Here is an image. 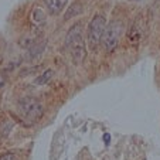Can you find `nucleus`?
Wrapping results in <instances>:
<instances>
[{"label": "nucleus", "mask_w": 160, "mask_h": 160, "mask_svg": "<svg viewBox=\"0 0 160 160\" xmlns=\"http://www.w3.org/2000/svg\"><path fill=\"white\" fill-rule=\"evenodd\" d=\"M4 79H6V78H4L3 75H0V88H2L4 84H6V81H4Z\"/></svg>", "instance_id": "obj_13"}, {"label": "nucleus", "mask_w": 160, "mask_h": 160, "mask_svg": "<svg viewBox=\"0 0 160 160\" xmlns=\"http://www.w3.org/2000/svg\"><path fill=\"white\" fill-rule=\"evenodd\" d=\"M128 37H129V40L132 42H138V41H139L140 37H142V28H140V24L133 23L132 27H130V30H129Z\"/></svg>", "instance_id": "obj_8"}, {"label": "nucleus", "mask_w": 160, "mask_h": 160, "mask_svg": "<svg viewBox=\"0 0 160 160\" xmlns=\"http://www.w3.org/2000/svg\"><path fill=\"white\" fill-rule=\"evenodd\" d=\"M52 75H54V71H52V70H47V71H44V72H42L41 75H38V77L36 78L34 84H36V85H45L47 82L51 81Z\"/></svg>", "instance_id": "obj_10"}, {"label": "nucleus", "mask_w": 160, "mask_h": 160, "mask_svg": "<svg viewBox=\"0 0 160 160\" xmlns=\"http://www.w3.org/2000/svg\"><path fill=\"white\" fill-rule=\"evenodd\" d=\"M31 17H33V21L36 26H42L45 21V13L40 7H34L33 13H31Z\"/></svg>", "instance_id": "obj_9"}, {"label": "nucleus", "mask_w": 160, "mask_h": 160, "mask_svg": "<svg viewBox=\"0 0 160 160\" xmlns=\"http://www.w3.org/2000/svg\"><path fill=\"white\" fill-rule=\"evenodd\" d=\"M121 36H122V24L119 21H112V23L106 24L105 33H103L102 37V44L106 51L111 52L118 47Z\"/></svg>", "instance_id": "obj_4"}, {"label": "nucleus", "mask_w": 160, "mask_h": 160, "mask_svg": "<svg viewBox=\"0 0 160 160\" xmlns=\"http://www.w3.org/2000/svg\"><path fill=\"white\" fill-rule=\"evenodd\" d=\"M18 112L27 123H34L44 115V106L36 98L26 97L18 101Z\"/></svg>", "instance_id": "obj_3"}, {"label": "nucleus", "mask_w": 160, "mask_h": 160, "mask_svg": "<svg viewBox=\"0 0 160 160\" xmlns=\"http://www.w3.org/2000/svg\"><path fill=\"white\" fill-rule=\"evenodd\" d=\"M106 28V17L101 13L92 17V20L89 21L87 28V41H88V47H89L92 51H97L99 44L102 42V37L105 33Z\"/></svg>", "instance_id": "obj_2"}, {"label": "nucleus", "mask_w": 160, "mask_h": 160, "mask_svg": "<svg viewBox=\"0 0 160 160\" xmlns=\"http://www.w3.org/2000/svg\"><path fill=\"white\" fill-rule=\"evenodd\" d=\"M103 138H105V142H106V143H109V138H111V136H109L108 133H105V136H103Z\"/></svg>", "instance_id": "obj_14"}, {"label": "nucleus", "mask_w": 160, "mask_h": 160, "mask_svg": "<svg viewBox=\"0 0 160 160\" xmlns=\"http://www.w3.org/2000/svg\"><path fill=\"white\" fill-rule=\"evenodd\" d=\"M68 0H45V6L50 14H60L62 9L67 6Z\"/></svg>", "instance_id": "obj_5"}, {"label": "nucleus", "mask_w": 160, "mask_h": 160, "mask_svg": "<svg viewBox=\"0 0 160 160\" xmlns=\"http://www.w3.org/2000/svg\"><path fill=\"white\" fill-rule=\"evenodd\" d=\"M13 129V123L10 121H4L3 123L0 125V135L3 136V138H6V136H9L10 130Z\"/></svg>", "instance_id": "obj_11"}, {"label": "nucleus", "mask_w": 160, "mask_h": 160, "mask_svg": "<svg viewBox=\"0 0 160 160\" xmlns=\"http://www.w3.org/2000/svg\"><path fill=\"white\" fill-rule=\"evenodd\" d=\"M82 10H84L82 4L79 3V2H74V3H71L70 7L67 9V13L64 14V20L68 21V20H71V18L77 17V16H79L82 13Z\"/></svg>", "instance_id": "obj_6"}, {"label": "nucleus", "mask_w": 160, "mask_h": 160, "mask_svg": "<svg viewBox=\"0 0 160 160\" xmlns=\"http://www.w3.org/2000/svg\"><path fill=\"white\" fill-rule=\"evenodd\" d=\"M44 50H45V42L44 41H38V42L36 41L30 48H28V55H30L31 58H38L40 55L44 52Z\"/></svg>", "instance_id": "obj_7"}, {"label": "nucleus", "mask_w": 160, "mask_h": 160, "mask_svg": "<svg viewBox=\"0 0 160 160\" xmlns=\"http://www.w3.org/2000/svg\"><path fill=\"white\" fill-rule=\"evenodd\" d=\"M0 160H17V157H16L14 153L7 152V153H4V154H2V156H0Z\"/></svg>", "instance_id": "obj_12"}, {"label": "nucleus", "mask_w": 160, "mask_h": 160, "mask_svg": "<svg viewBox=\"0 0 160 160\" xmlns=\"http://www.w3.org/2000/svg\"><path fill=\"white\" fill-rule=\"evenodd\" d=\"M65 44L71 52L72 61L75 64H81L87 57V50L84 44V36H82V26L81 23H75L68 30L65 37Z\"/></svg>", "instance_id": "obj_1"}]
</instances>
